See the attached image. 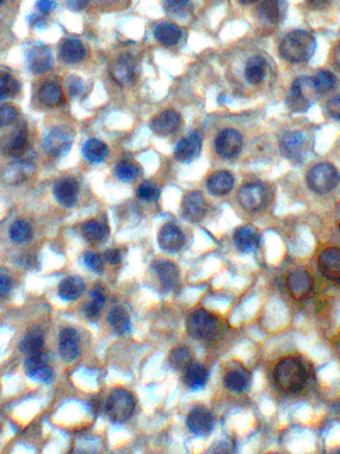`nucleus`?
Listing matches in <instances>:
<instances>
[{"label":"nucleus","instance_id":"nucleus-1","mask_svg":"<svg viewBox=\"0 0 340 454\" xmlns=\"http://www.w3.org/2000/svg\"><path fill=\"white\" fill-rule=\"evenodd\" d=\"M306 368L298 357H284L274 368V381L282 393H300L306 386Z\"/></svg>","mask_w":340,"mask_h":454},{"label":"nucleus","instance_id":"nucleus-2","mask_svg":"<svg viewBox=\"0 0 340 454\" xmlns=\"http://www.w3.org/2000/svg\"><path fill=\"white\" fill-rule=\"evenodd\" d=\"M317 41L310 31L296 29L286 34L279 45V53L289 63H304L313 56Z\"/></svg>","mask_w":340,"mask_h":454},{"label":"nucleus","instance_id":"nucleus-3","mask_svg":"<svg viewBox=\"0 0 340 454\" xmlns=\"http://www.w3.org/2000/svg\"><path fill=\"white\" fill-rule=\"evenodd\" d=\"M187 332L193 339L204 340L206 344L218 342L223 327L218 318L206 310H194L187 320Z\"/></svg>","mask_w":340,"mask_h":454},{"label":"nucleus","instance_id":"nucleus-4","mask_svg":"<svg viewBox=\"0 0 340 454\" xmlns=\"http://www.w3.org/2000/svg\"><path fill=\"white\" fill-rule=\"evenodd\" d=\"M318 97L320 92L315 87L313 77H298L289 88L286 104L293 112H304Z\"/></svg>","mask_w":340,"mask_h":454},{"label":"nucleus","instance_id":"nucleus-5","mask_svg":"<svg viewBox=\"0 0 340 454\" xmlns=\"http://www.w3.org/2000/svg\"><path fill=\"white\" fill-rule=\"evenodd\" d=\"M136 409L134 396L125 388H116L109 393L108 402H106V414L114 424H123L130 420L131 415Z\"/></svg>","mask_w":340,"mask_h":454},{"label":"nucleus","instance_id":"nucleus-6","mask_svg":"<svg viewBox=\"0 0 340 454\" xmlns=\"http://www.w3.org/2000/svg\"><path fill=\"white\" fill-rule=\"evenodd\" d=\"M340 180L339 170L328 162H321V164L313 165L310 172L306 174V182L313 193L317 194H327L337 187Z\"/></svg>","mask_w":340,"mask_h":454},{"label":"nucleus","instance_id":"nucleus-7","mask_svg":"<svg viewBox=\"0 0 340 454\" xmlns=\"http://www.w3.org/2000/svg\"><path fill=\"white\" fill-rule=\"evenodd\" d=\"M281 150L289 160L301 162L310 150V138L303 131H288L281 136Z\"/></svg>","mask_w":340,"mask_h":454},{"label":"nucleus","instance_id":"nucleus-8","mask_svg":"<svg viewBox=\"0 0 340 454\" xmlns=\"http://www.w3.org/2000/svg\"><path fill=\"white\" fill-rule=\"evenodd\" d=\"M242 147H243L242 134H240L236 130H233V128L221 130L215 140L216 154H218L221 158H226V160L235 158L236 155L242 152Z\"/></svg>","mask_w":340,"mask_h":454},{"label":"nucleus","instance_id":"nucleus-9","mask_svg":"<svg viewBox=\"0 0 340 454\" xmlns=\"http://www.w3.org/2000/svg\"><path fill=\"white\" fill-rule=\"evenodd\" d=\"M73 133L69 128H53L42 140V148L51 157H62L72 148Z\"/></svg>","mask_w":340,"mask_h":454},{"label":"nucleus","instance_id":"nucleus-10","mask_svg":"<svg viewBox=\"0 0 340 454\" xmlns=\"http://www.w3.org/2000/svg\"><path fill=\"white\" fill-rule=\"evenodd\" d=\"M239 203L247 211H258L267 203V187L262 182H247L239 191Z\"/></svg>","mask_w":340,"mask_h":454},{"label":"nucleus","instance_id":"nucleus-11","mask_svg":"<svg viewBox=\"0 0 340 454\" xmlns=\"http://www.w3.org/2000/svg\"><path fill=\"white\" fill-rule=\"evenodd\" d=\"M286 288L293 300L306 301L313 293V279L308 271L296 269V271L289 272L288 279H286Z\"/></svg>","mask_w":340,"mask_h":454},{"label":"nucleus","instance_id":"nucleus-12","mask_svg":"<svg viewBox=\"0 0 340 454\" xmlns=\"http://www.w3.org/2000/svg\"><path fill=\"white\" fill-rule=\"evenodd\" d=\"M318 271L327 278L328 281L339 283L340 285V248L328 247L318 255L317 259Z\"/></svg>","mask_w":340,"mask_h":454},{"label":"nucleus","instance_id":"nucleus-13","mask_svg":"<svg viewBox=\"0 0 340 454\" xmlns=\"http://www.w3.org/2000/svg\"><path fill=\"white\" fill-rule=\"evenodd\" d=\"M201 147H203V134H201V131H191L186 138H182L177 143L173 155H175L179 162H193L194 158L199 157Z\"/></svg>","mask_w":340,"mask_h":454},{"label":"nucleus","instance_id":"nucleus-14","mask_svg":"<svg viewBox=\"0 0 340 454\" xmlns=\"http://www.w3.org/2000/svg\"><path fill=\"white\" fill-rule=\"evenodd\" d=\"M212 424H215V418L206 407H196L187 415V429L199 438L211 434Z\"/></svg>","mask_w":340,"mask_h":454},{"label":"nucleus","instance_id":"nucleus-15","mask_svg":"<svg viewBox=\"0 0 340 454\" xmlns=\"http://www.w3.org/2000/svg\"><path fill=\"white\" fill-rule=\"evenodd\" d=\"M27 147V128L19 124L0 140V150L5 155H21Z\"/></svg>","mask_w":340,"mask_h":454},{"label":"nucleus","instance_id":"nucleus-16","mask_svg":"<svg viewBox=\"0 0 340 454\" xmlns=\"http://www.w3.org/2000/svg\"><path fill=\"white\" fill-rule=\"evenodd\" d=\"M34 176V165L29 160H17L3 169L2 180L9 186H19Z\"/></svg>","mask_w":340,"mask_h":454},{"label":"nucleus","instance_id":"nucleus-17","mask_svg":"<svg viewBox=\"0 0 340 454\" xmlns=\"http://www.w3.org/2000/svg\"><path fill=\"white\" fill-rule=\"evenodd\" d=\"M180 115L173 109H165V111L158 112L154 119H151V130L157 133L158 136H170V134L177 133L180 128Z\"/></svg>","mask_w":340,"mask_h":454},{"label":"nucleus","instance_id":"nucleus-18","mask_svg":"<svg viewBox=\"0 0 340 454\" xmlns=\"http://www.w3.org/2000/svg\"><path fill=\"white\" fill-rule=\"evenodd\" d=\"M206 200L199 191H191L182 200V216L189 222H201L206 215Z\"/></svg>","mask_w":340,"mask_h":454},{"label":"nucleus","instance_id":"nucleus-19","mask_svg":"<svg viewBox=\"0 0 340 454\" xmlns=\"http://www.w3.org/2000/svg\"><path fill=\"white\" fill-rule=\"evenodd\" d=\"M60 356L66 363H72L80 356V335L75 328L66 327L60 332Z\"/></svg>","mask_w":340,"mask_h":454},{"label":"nucleus","instance_id":"nucleus-20","mask_svg":"<svg viewBox=\"0 0 340 454\" xmlns=\"http://www.w3.org/2000/svg\"><path fill=\"white\" fill-rule=\"evenodd\" d=\"M186 243L184 232L175 225V223H165L158 232V246L165 252H179Z\"/></svg>","mask_w":340,"mask_h":454},{"label":"nucleus","instance_id":"nucleus-21","mask_svg":"<svg viewBox=\"0 0 340 454\" xmlns=\"http://www.w3.org/2000/svg\"><path fill=\"white\" fill-rule=\"evenodd\" d=\"M53 194L62 206H73L79 198V184L72 177H62L53 186Z\"/></svg>","mask_w":340,"mask_h":454},{"label":"nucleus","instance_id":"nucleus-22","mask_svg":"<svg viewBox=\"0 0 340 454\" xmlns=\"http://www.w3.org/2000/svg\"><path fill=\"white\" fill-rule=\"evenodd\" d=\"M111 75L119 85H130L136 79V62L131 55H121L111 67Z\"/></svg>","mask_w":340,"mask_h":454},{"label":"nucleus","instance_id":"nucleus-23","mask_svg":"<svg viewBox=\"0 0 340 454\" xmlns=\"http://www.w3.org/2000/svg\"><path fill=\"white\" fill-rule=\"evenodd\" d=\"M55 65V60H53L51 51H49L48 46H34L29 53H27V67L33 73L40 75V73L49 72Z\"/></svg>","mask_w":340,"mask_h":454},{"label":"nucleus","instance_id":"nucleus-24","mask_svg":"<svg viewBox=\"0 0 340 454\" xmlns=\"http://www.w3.org/2000/svg\"><path fill=\"white\" fill-rule=\"evenodd\" d=\"M24 371L31 379H36L41 383H49L53 379V370L45 361L41 354H31L27 356L26 363H24Z\"/></svg>","mask_w":340,"mask_h":454},{"label":"nucleus","instance_id":"nucleus-25","mask_svg":"<svg viewBox=\"0 0 340 454\" xmlns=\"http://www.w3.org/2000/svg\"><path fill=\"white\" fill-rule=\"evenodd\" d=\"M158 283L165 291H172L179 286V269L173 262L160 261L154 265Z\"/></svg>","mask_w":340,"mask_h":454},{"label":"nucleus","instance_id":"nucleus-26","mask_svg":"<svg viewBox=\"0 0 340 454\" xmlns=\"http://www.w3.org/2000/svg\"><path fill=\"white\" fill-rule=\"evenodd\" d=\"M60 56L69 65H75V63H80L87 56V49H85L84 43L77 40V38H66V40L62 41V46H60Z\"/></svg>","mask_w":340,"mask_h":454},{"label":"nucleus","instance_id":"nucleus-27","mask_svg":"<svg viewBox=\"0 0 340 454\" xmlns=\"http://www.w3.org/2000/svg\"><path fill=\"white\" fill-rule=\"evenodd\" d=\"M258 17L269 24H279L284 19L286 2L284 0H262L257 10Z\"/></svg>","mask_w":340,"mask_h":454},{"label":"nucleus","instance_id":"nucleus-28","mask_svg":"<svg viewBox=\"0 0 340 454\" xmlns=\"http://www.w3.org/2000/svg\"><path fill=\"white\" fill-rule=\"evenodd\" d=\"M250 379H252V374L245 368H232L225 374V386L233 393H243L249 390Z\"/></svg>","mask_w":340,"mask_h":454},{"label":"nucleus","instance_id":"nucleus-29","mask_svg":"<svg viewBox=\"0 0 340 454\" xmlns=\"http://www.w3.org/2000/svg\"><path fill=\"white\" fill-rule=\"evenodd\" d=\"M233 242H235V247L240 252H252L260 243V235H258L257 228H254V226H240L235 232V235H233Z\"/></svg>","mask_w":340,"mask_h":454},{"label":"nucleus","instance_id":"nucleus-30","mask_svg":"<svg viewBox=\"0 0 340 454\" xmlns=\"http://www.w3.org/2000/svg\"><path fill=\"white\" fill-rule=\"evenodd\" d=\"M233 186H235V177L226 170H218L208 177V189L215 196H225L233 189Z\"/></svg>","mask_w":340,"mask_h":454},{"label":"nucleus","instance_id":"nucleus-31","mask_svg":"<svg viewBox=\"0 0 340 454\" xmlns=\"http://www.w3.org/2000/svg\"><path fill=\"white\" fill-rule=\"evenodd\" d=\"M38 99L42 106L46 108H56L63 102V88L62 85L55 80H48V82H42V85L38 91Z\"/></svg>","mask_w":340,"mask_h":454},{"label":"nucleus","instance_id":"nucleus-32","mask_svg":"<svg viewBox=\"0 0 340 454\" xmlns=\"http://www.w3.org/2000/svg\"><path fill=\"white\" fill-rule=\"evenodd\" d=\"M208 370L199 363H191L184 370V385L189 390H201L208 383Z\"/></svg>","mask_w":340,"mask_h":454},{"label":"nucleus","instance_id":"nucleus-33","mask_svg":"<svg viewBox=\"0 0 340 454\" xmlns=\"http://www.w3.org/2000/svg\"><path fill=\"white\" fill-rule=\"evenodd\" d=\"M267 70H269V63L264 56L260 55L250 56L249 62H247L245 65V77L247 80H249V84L254 85L260 84L262 80L265 79V75H267Z\"/></svg>","mask_w":340,"mask_h":454},{"label":"nucleus","instance_id":"nucleus-34","mask_svg":"<svg viewBox=\"0 0 340 454\" xmlns=\"http://www.w3.org/2000/svg\"><path fill=\"white\" fill-rule=\"evenodd\" d=\"M82 235L87 242L102 243L109 235V226L101 219H88L82 225Z\"/></svg>","mask_w":340,"mask_h":454},{"label":"nucleus","instance_id":"nucleus-35","mask_svg":"<svg viewBox=\"0 0 340 454\" xmlns=\"http://www.w3.org/2000/svg\"><path fill=\"white\" fill-rule=\"evenodd\" d=\"M82 154L85 160H88L90 164H101V162H104L106 158H108L109 147L104 141L92 138V140H87L84 143Z\"/></svg>","mask_w":340,"mask_h":454},{"label":"nucleus","instance_id":"nucleus-36","mask_svg":"<svg viewBox=\"0 0 340 454\" xmlns=\"http://www.w3.org/2000/svg\"><path fill=\"white\" fill-rule=\"evenodd\" d=\"M155 38L164 46H175L182 38V31L173 23H160L155 27Z\"/></svg>","mask_w":340,"mask_h":454},{"label":"nucleus","instance_id":"nucleus-37","mask_svg":"<svg viewBox=\"0 0 340 454\" xmlns=\"http://www.w3.org/2000/svg\"><path fill=\"white\" fill-rule=\"evenodd\" d=\"M104 303H106L104 291H102V288L99 285L94 286L90 291V294H88V301L85 303V307H84L85 317L90 318V320H95V318L101 315L102 308H104Z\"/></svg>","mask_w":340,"mask_h":454},{"label":"nucleus","instance_id":"nucleus-38","mask_svg":"<svg viewBox=\"0 0 340 454\" xmlns=\"http://www.w3.org/2000/svg\"><path fill=\"white\" fill-rule=\"evenodd\" d=\"M85 293V283L82 278H69L65 281H62V285L58 286V294L65 301H75Z\"/></svg>","mask_w":340,"mask_h":454},{"label":"nucleus","instance_id":"nucleus-39","mask_svg":"<svg viewBox=\"0 0 340 454\" xmlns=\"http://www.w3.org/2000/svg\"><path fill=\"white\" fill-rule=\"evenodd\" d=\"M108 322L112 328H114L116 333L123 335V333H127L131 331V320H130V313L125 307H114L108 315Z\"/></svg>","mask_w":340,"mask_h":454},{"label":"nucleus","instance_id":"nucleus-40","mask_svg":"<svg viewBox=\"0 0 340 454\" xmlns=\"http://www.w3.org/2000/svg\"><path fill=\"white\" fill-rule=\"evenodd\" d=\"M19 349L23 350L24 354L31 356V354H41L42 349H45V335H42L41 331L38 328H33L31 332H27L24 335V339L21 340Z\"/></svg>","mask_w":340,"mask_h":454},{"label":"nucleus","instance_id":"nucleus-41","mask_svg":"<svg viewBox=\"0 0 340 454\" xmlns=\"http://www.w3.org/2000/svg\"><path fill=\"white\" fill-rule=\"evenodd\" d=\"M9 237L14 243H26L33 239V226L24 219H17L9 230Z\"/></svg>","mask_w":340,"mask_h":454},{"label":"nucleus","instance_id":"nucleus-42","mask_svg":"<svg viewBox=\"0 0 340 454\" xmlns=\"http://www.w3.org/2000/svg\"><path fill=\"white\" fill-rule=\"evenodd\" d=\"M169 363L173 370H186L191 363H193V353L189 350V347L179 346L175 349H172V353L169 354Z\"/></svg>","mask_w":340,"mask_h":454},{"label":"nucleus","instance_id":"nucleus-43","mask_svg":"<svg viewBox=\"0 0 340 454\" xmlns=\"http://www.w3.org/2000/svg\"><path fill=\"white\" fill-rule=\"evenodd\" d=\"M116 177L123 182H133L134 179L140 177V167L130 160H121L114 169Z\"/></svg>","mask_w":340,"mask_h":454},{"label":"nucleus","instance_id":"nucleus-44","mask_svg":"<svg viewBox=\"0 0 340 454\" xmlns=\"http://www.w3.org/2000/svg\"><path fill=\"white\" fill-rule=\"evenodd\" d=\"M19 92V82L10 73L0 72V101L9 99Z\"/></svg>","mask_w":340,"mask_h":454},{"label":"nucleus","instance_id":"nucleus-45","mask_svg":"<svg viewBox=\"0 0 340 454\" xmlns=\"http://www.w3.org/2000/svg\"><path fill=\"white\" fill-rule=\"evenodd\" d=\"M313 82H315V87H317V91L321 94H327V92H330L332 88L335 87V82H337V79L334 77V73L328 72V70H318L317 75L313 77Z\"/></svg>","mask_w":340,"mask_h":454},{"label":"nucleus","instance_id":"nucleus-46","mask_svg":"<svg viewBox=\"0 0 340 454\" xmlns=\"http://www.w3.org/2000/svg\"><path fill=\"white\" fill-rule=\"evenodd\" d=\"M164 9L173 17H186L191 12V0H164Z\"/></svg>","mask_w":340,"mask_h":454},{"label":"nucleus","instance_id":"nucleus-47","mask_svg":"<svg viewBox=\"0 0 340 454\" xmlns=\"http://www.w3.org/2000/svg\"><path fill=\"white\" fill-rule=\"evenodd\" d=\"M158 194H160L158 193V187H155L154 184L148 182V180L141 182L136 189L138 200L145 201V203H151V201L158 200Z\"/></svg>","mask_w":340,"mask_h":454},{"label":"nucleus","instance_id":"nucleus-48","mask_svg":"<svg viewBox=\"0 0 340 454\" xmlns=\"http://www.w3.org/2000/svg\"><path fill=\"white\" fill-rule=\"evenodd\" d=\"M19 118V109L14 104H2L0 106V128H5L9 124L16 123Z\"/></svg>","mask_w":340,"mask_h":454},{"label":"nucleus","instance_id":"nucleus-49","mask_svg":"<svg viewBox=\"0 0 340 454\" xmlns=\"http://www.w3.org/2000/svg\"><path fill=\"white\" fill-rule=\"evenodd\" d=\"M84 264L85 267H88L94 272H102L104 271V261L99 254L95 252H85L84 254Z\"/></svg>","mask_w":340,"mask_h":454},{"label":"nucleus","instance_id":"nucleus-50","mask_svg":"<svg viewBox=\"0 0 340 454\" xmlns=\"http://www.w3.org/2000/svg\"><path fill=\"white\" fill-rule=\"evenodd\" d=\"M327 111H328V115L332 116V118L340 121V95H335V97L328 99Z\"/></svg>","mask_w":340,"mask_h":454},{"label":"nucleus","instance_id":"nucleus-51","mask_svg":"<svg viewBox=\"0 0 340 454\" xmlns=\"http://www.w3.org/2000/svg\"><path fill=\"white\" fill-rule=\"evenodd\" d=\"M36 9H38V12L42 14V16L46 17L53 9H55V2H53V0H38Z\"/></svg>","mask_w":340,"mask_h":454},{"label":"nucleus","instance_id":"nucleus-52","mask_svg":"<svg viewBox=\"0 0 340 454\" xmlns=\"http://www.w3.org/2000/svg\"><path fill=\"white\" fill-rule=\"evenodd\" d=\"M12 279L9 278V276H3L0 274V298L7 296V294L10 293V289H12Z\"/></svg>","mask_w":340,"mask_h":454},{"label":"nucleus","instance_id":"nucleus-53","mask_svg":"<svg viewBox=\"0 0 340 454\" xmlns=\"http://www.w3.org/2000/svg\"><path fill=\"white\" fill-rule=\"evenodd\" d=\"M70 95H72V97H79L80 94H82V88H84V84H82V80L80 79H70Z\"/></svg>","mask_w":340,"mask_h":454},{"label":"nucleus","instance_id":"nucleus-54","mask_svg":"<svg viewBox=\"0 0 340 454\" xmlns=\"http://www.w3.org/2000/svg\"><path fill=\"white\" fill-rule=\"evenodd\" d=\"M104 259L109 262V264L118 265V264H121L123 255H121V252H119V250H108V252H106Z\"/></svg>","mask_w":340,"mask_h":454},{"label":"nucleus","instance_id":"nucleus-55","mask_svg":"<svg viewBox=\"0 0 340 454\" xmlns=\"http://www.w3.org/2000/svg\"><path fill=\"white\" fill-rule=\"evenodd\" d=\"M88 3H90V0H69V7L72 10H77V12L84 10Z\"/></svg>","mask_w":340,"mask_h":454},{"label":"nucleus","instance_id":"nucleus-56","mask_svg":"<svg viewBox=\"0 0 340 454\" xmlns=\"http://www.w3.org/2000/svg\"><path fill=\"white\" fill-rule=\"evenodd\" d=\"M304 2H306L310 7H315V9H324V7H327L332 0H304Z\"/></svg>","mask_w":340,"mask_h":454},{"label":"nucleus","instance_id":"nucleus-57","mask_svg":"<svg viewBox=\"0 0 340 454\" xmlns=\"http://www.w3.org/2000/svg\"><path fill=\"white\" fill-rule=\"evenodd\" d=\"M334 58H335V63H337V67L340 69V43L337 45V48L334 49Z\"/></svg>","mask_w":340,"mask_h":454},{"label":"nucleus","instance_id":"nucleus-58","mask_svg":"<svg viewBox=\"0 0 340 454\" xmlns=\"http://www.w3.org/2000/svg\"><path fill=\"white\" fill-rule=\"evenodd\" d=\"M335 218H337V226L340 228V204H339L337 211H335Z\"/></svg>","mask_w":340,"mask_h":454},{"label":"nucleus","instance_id":"nucleus-59","mask_svg":"<svg viewBox=\"0 0 340 454\" xmlns=\"http://www.w3.org/2000/svg\"><path fill=\"white\" fill-rule=\"evenodd\" d=\"M240 2L243 3V5H249V3H254V2H258V0H240Z\"/></svg>","mask_w":340,"mask_h":454},{"label":"nucleus","instance_id":"nucleus-60","mask_svg":"<svg viewBox=\"0 0 340 454\" xmlns=\"http://www.w3.org/2000/svg\"><path fill=\"white\" fill-rule=\"evenodd\" d=\"M3 2H5V0H0V5H2V3H3Z\"/></svg>","mask_w":340,"mask_h":454},{"label":"nucleus","instance_id":"nucleus-61","mask_svg":"<svg viewBox=\"0 0 340 454\" xmlns=\"http://www.w3.org/2000/svg\"><path fill=\"white\" fill-rule=\"evenodd\" d=\"M339 346H340V340H339Z\"/></svg>","mask_w":340,"mask_h":454}]
</instances>
